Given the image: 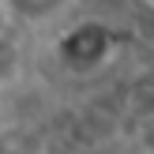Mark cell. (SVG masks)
<instances>
[{"label":"cell","instance_id":"cell-1","mask_svg":"<svg viewBox=\"0 0 154 154\" xmlns=\"http://www.w3.org/2000/svg\"><path fill=\"white\" fill-rule=\"evenodd\" d=\"M11 4H15V11H23V19H49L68 0H11Z\"/></svg>","mask_w":154,"mask_h":154}]
</instances>
